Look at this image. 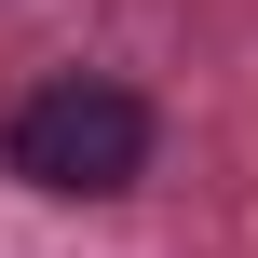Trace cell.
<instances>
[{
	"label": "cell",
	"instance_id": "1",
	"mask_svg": "<svg viewBox=\"0 0 258 258\" xmlns=\"http://www.w3.org/2000/svg\"><path fill=\"white\" fill-rule=\"evenodd\" d=\"M14 177L27 190H68V204H109L150 177V109L122 82H54L14 109Z\"/></svg>",
	"mask_w": 258,
	"mask_h": 258
}]
</instances>
